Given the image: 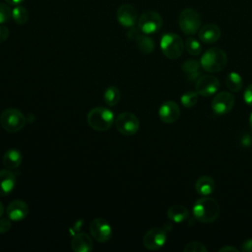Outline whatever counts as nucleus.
Segmentation results:
<instances>
[{"label": "nucleus", "mask_w": 252, "mask_h": 252, "mask_svg": "<svg viewBox=\"0 0 252 252\" xmlns=\"http://www.w3.org/2000/svg\"><path fill=\"white\" fill-rule=\"evenodd\" d=\"M220 252H225V251H231V252H237L238 249L236 247H233V246H224V247H221L219 249Z\"/></svg>", "instance_id": "nucleus-36"}, {"label": "nucleus", "mask_w": 252, "mask_h": 252, "mask_svg": "<svg viewBox=\"0 0 252 252\" xmlns=\"http://www.w3.org/2000/svg\"><path fill=\"white\" fill-rule=\"evenodd\" d=\"M71 247L75 252H90L93 249L92 238L85 232H79L73 236Z\"/></svg>", "instance_id": "nucleus-17"}, {"label": "nucleus", "mask_w": 252, "mask_h": 252, "mask_svg": "<svg viewBox=\"0 0 252 252\" xmlns=\"http://www.w3.org/2000/svg\"><path fill=\"white\" fill-rule=\"evenodd\" d=\"M195 88L198 94L202 96H210L217 94L220 88V82L215 76L204 75L198 78Z\"/></svg>", "instance_id": "nucleus-12"}, {"label": "nucleus", "mask_w": 252, "mask_h": 252, "mask_svg": "<svg viewBox=\"0 0 252 252\" xmlns=\"http://www.w3.org/2000/svg\"><path fill=\"white\" fill-rule=\"evenodd\" d=\"M178 26L186 35H194L201 28L202 19L199 12L192 8L183 9L178 15Z\"/></svg>", "instance_id": "nucleus-4"}, {"label": "nucleus", "mask_w": 252, "mask_h": 252, "mask_svg": "<svg viewBox=\"0 0 252 252\" xmlns=\"http://www.w3.org/2000/svg\"><path fill=\"white\" fill-rule=\"evenodd\" d=\"M180 101L184 107H193L198 102V93L189 91L180 96Z\"/></svg>", "instance_id": "nucleus-28"}, {"label": "nucleus", "mask_w": 252, "mask_h": 252, "mask_svg": "<svg viewBox=\"0 0 252 252\" xmlns=\"http://www.w3.org/2000/svg\"><path fill=\"white\" fill-rule=\"evenodd\" d=\"M201 63L195 59H187L182 63L181 69L186 78L190 81L198 79L200 77Z\"/></svg>", "instance_id": "nucleus-21"}, {"label": "nucleus", "mask_w": 252, "mask_h": 252, "mask_svg": "<svg viewBox=\"0 0 252 252\" xmlns=\"http://www.w3.org/2000/svg\"><path fill=\"white\" fill-rule=\"evenodd\" d=\"M23 156L18 149H9L5 152L2 162L8 169H15L22 163Z\"/></svg>", "instance_id": "nucleus-19"}, {"label": "nucleus", "mask_w": 252, "mask_h": 252, "mask_svg": "<svg viewBox=\"0 0 252 252\" xmlns=\"http://www.w3.org/2000/svg\"><path fill=\"white\" fill-rule=\"evenodd\" d=\"M215 181L210 176H201L195 183V190L201 196H209L215 191Z\"/></svg>", "instance_id": "nucleus-20"}, {"label": "nucleus", "mask_w": 252, "mask_h": 252, "mask_svg": "<svg viewBox=\"0 0 252 252\" xmlns=\"http://www.w3.org/2000/svg\"><path fill=\"white\" fill-rule=\"evenodd\" d=\"M249 125H250V128L252 130V112L250 113V116H249Z\"/></svg>", "instance_id": "nucleus-39"}, {"label": "nucleus", "mask_w": 252, "mask_h": 252, "mask_svg": "<svg viewBox=\"0 0 252 252\" xmlns=\"http://www.w3.org/2000/svg\"><path fill=\"white\" fill-rule=\"evenodd\" d=\"M201 67L209 73H218L224 69L227 63L226 53L219 48L213 47L207 49L200 60Z\"/></svg>", "instance_id": "nucleus-2"}, {"label": "nucleus", "mask_w": 252, "mask_h": 252, "mask_svg": "<svg viewBox=\"0 0 252 252\" xmlns=\"http://www.w3.org/2000/svg\"><path fill=\"white\" fill-rule=\"evenodd\" d=\"M12 227V220L8 219H1L0 220V233L8 232Z\"/></svg>", "instance_id": "nucleus-32"}, {"label": "nucleus", "mask_w": 252, "mask_h": 252, "mask_svg": "<svg viewBox=\"0 0 252 252\" xmlns=\"http://www.w3.org/2000/svg\"><path fill=\"white\" fill-rule=\"evenodd\" d=\"M136 44L138 49L144 53V54H150L154 51L155 49V41L148 36L147 34L143 33L137 40H136Z\"/></svg>", "instance_id": "nucleus-24"}, {"label": "nucleus", "mask_w": 252, "mask_h": 252, "mask_svg": "<svg viewBox=\"0 0 252 252\" xmlns=\"http://www.w3.org/2000/svg\"><path fill=\"white\" fill-rule=\"evenodd\" d=\"M117 131L125 136H132L136 134L140 128V121L138 117L128 111L120 113L114 121Z\"/></svg>", "instance_id": "nucleus-7"}, {"label": "nucleus", "mask_w": 252, "mask_h": 252, "mask_svg": "<svg viewBox=\"0 0 252 252\" xmlns=\"http://www.w3.org/2000/svg\"><path fill=\"white\" fill-rule=\"evenodd\" d=\"M234 95L226 91L219 92L215 94L212 100V109L216 114L223 115L228 113L234 106Z\"/></svg>", "instance_id": "nucleus-9"}, {"label": "nucleus", "mask_w": 252, "mask_h": 252, "mask_svg": "<svg viewBox=\"0 0 252 252\" xmlns=\"http://www.w3.org/2000/svg\"><path fill=\"white\" fill-rule=\"evenodd\" d=\"M166 242V232L159 227L149 229L143 237V245L152 251L160 249Z\"/></svg>", "instance_id": "nucleus-11"}, {"label": "nucleus", "mask_w": 252, "mask_h": 252, "mask_svg": "<svg viewBox=\"0 0 252 252\" xmlns=\"http://www.w3.org/2000/svg\"><path fill=\"white\" fill-rule=\"evenodd\" d=\"M142 34H143V32H142V31L140 30V28L133 26V27L129 28V31L127 32V34H126V35H127V38H128V39L133 40V41H136Z\"/></svg>", "instance_id": "nucleus-31"}, {"label": "nucleus", "mask_w": 252, "mask_h": 252, "mask_svg": "<svg viewBox=\"0 0 252 252\" xmlns=\"http://www.w3.org/2000/svg\"><path fill=\"white\" fill-rule=\"evenodd\" d=\"M87 121L92 129L103 132L112 126L114 122V114L109 108L97 106L92 108L88 112Z\"/></svg>", "instance_id": "nucleus-3"}, {"label": "nucleus", "mask_w": 252, "mask_h": 252, "mask_svg": "<svg viewBox=\"0 0 252 252\" xmlns=\"http://www.w3.org/2000/svg\"><path fill=\"white\" fill-rule=\"evenodd\" d=\"M162 26L161 16L153 10L144 12L138 19V27L145 34H151L158 32Z\"/></svg>", "instance_id": "nucleus-8"}, {"label": "nucleus", "mask_w": 252, "mask_h": 252, "mask_svg": "<svg viewBox=\"0 0 252 252\" xmlns=\"http://www.w3.org/2000/svg\"><path fill=\"white\" fill-rule=\"evenodd\" d=\"M12 18V9L8 4L0 3V25L8 22Z\"/></svg>", "instance_id": "nucleus-30"}, {"label": "nucleus", "mask_w": 252, "mask_h": 252, "mask_svg": "<svg viewBox=\"0 0 252 252\" xmlns=\"http://www.w3.org/2000/svg\"><path fill=\"white\" fill-rule=\"evenodd\" d=\"M9 36V29L6 26L0 25V43L4 42Z\"/></svg>", "instance_id": "nucleus-34"}, {"label": "nucleus", "mask_w": 252, "mask_h": 252, "mask_svg": "<svg viewBox=\"0 0 252 252\" xmlns=\"http://www.w3.org/2000/svg\"><path fill=\"white\" fill-rule=\"evenodd\" d=\"M12 18L18 25H25L29 20V12L23 6H16L12 10Z\"/></svg>", "instance_id": "nucleus-26"}, {"label": "nucleus", "mask_w": 252, "mask_h": 252, "mask_svg": "<svg viewBox=\"0 0 252 252\" xmlns=\"http://www.w3.org/2000/svg\"><path fill=\"white\" fill-rule=\"evenodd\" d=\"M90 232L92 237L97 242H106L112 236V228L110 223L103 218H95L90 224Z\"/></svg>", "instance_id": "nucleus-10"}, {"label": "nucleus", "mask_w": 252, "mask_h": 252, "mask_svg": "<svg viewBox=\"0 0 252 252\" xmlns=\"http://www.w3.org/2000/svg\"><path fill=\"white\" fill-rule=\"evenodd\" d=\"M116 18L121 26L125 28H131L135 26L138 20L137 10L131 4H123L117 9Z\"/></svg>", "instance_id": "nucleus-13"}, {"label": "nucleus", "mask_w": 252, "mask_h": 252, "mask_svg": "<svg viewBox=\"0 0 252 252\" xmlns=\"http://www.w3.org/2000/svg\"><path fill=\"white\" fill-rule=\"evenodd\" d=\"M220 205L211 197L204 196L198 199L193 206V215L197 220L203 223L214 222L220 216Z\"/></svg>", "instance_id": "nucleus-1"}, {"label": "nucleus", "mask_w": 252, "mask_h": 252, "mask_svg": "<svg viewBox=\"0 0 252 252\" xmlns=\"http://www.w3.org/2000/svg\"><path fill=\"white\" fill-rule=\"evenodd\" d=\"M220 29L216 24H206L202 26L198 32L200 40L206 44L217 42L220 39Z\"/></svg>", "instance_id": "nucleus-16"}, {"label": "nucleus", "mask_w": 252, "mask_h": 252, "mask_svg": "<svg viewBox=\"0 0 252 252\" xmlns=\"http://www.w3.org/2000/svg\"><path fill=\"white\" fill-rule=\"evenodd\" d=\"M121 98V93L119 89L115 86H109L105 89L103 93V100L106 105L112 107L115 106Z\"/></svg>", "instance_id": "nucleus-23"}, {"label": "nucleus", "mask_w": 252, "mask_h": 252, "mask_svg": "<svg viewBox=\"0 0 252 252\" xmlns=\"http://www.w3.org/2000/svg\"><path fill=\"white\" fill-rule=\"evenodd\" d=\"M184 43L182 38L173 32L164 33L160 38V49L163 55L168 59L179 58L184 50Z\"/></svg>", "instance_id": "nucleus-5"}, {"label": "nucleus", "mask_w": 252, "mask_h": 252, "mask_svg": "<svg viewBox=\"0 0 252 252\" xmlns=\"http://www.w3.org/2000/svg\"><path fill=\"white\" fill-rule=\"evenodd\" d=\"M166 215L171 221L179 223L187 220V218L189 217V211L187 210L186 207L177 204L169 207Z\"/></svg>", "instance_id": "nucleus-22"}, {"label": "nucleus", "mask_w": 252, "mask_h": 252, "mask_svg": "<svg viewBox=\"0 0 252 252\" xmlns=\"http://www.w3.org/2000/svg\"><path fill=\"white\" fill-rule=\"evenodd\" d=\"M3 214H4V207H3L2 203L0 202V218L3 216Z\"/></svg>", "instance_id": "nucleus-38"}, {"label": "nucleus", "mask_w": 252, "mask_h": 252, "mask_svg": "<svg viewBox=\"0 0 252 252\" xmlns=\"http://www.w3.org/2000/svg\"><path fill=\"white\" fill-rule=\"evenodd\" d=\"M8 4H10V5H15V6H17V5H19L20 3H22L24 0H5Z\"/></svg>", "instance_id": "nucleus-37"}, {"label": "nucleus", "mask_w": 252, "mask_h": 252, "mask_svg": "<svg viewBox=\"0 0 252 252\" xmlns=\"http://www.w3.org/2000/svg\"><path fill=\"white\" fill-rule=\"evenodd\" d=\"M184 45H185V49L187 50V52L193 56L200 55L202 52V49H203L200 41L191 36L186 39Z\"/></svg>", "instance_id": "nucleus-27"}, {"label": "nucleus", "mask_w": 252, "mask_h": 252, "mask_svg": "<svg viewBox=\"0 0 252 252\" xmlns=\"http://www.w3.org/2000/svg\"><path fill=\"white\" fill-rule=\"evenodd\" d=\"M243 99L249 106H252V84H250L248 87H246L244 94H243Z\"/></svg>", "instance_id": "nucleus-33"}, {"label": "nucleus", "mask_w": 252, "mask_h": 252, "mask_svg": "<svg viewBox=\"0 0 252 252\" xmlns=\"http://www.w3.org/2000/svg\"><path fill=\"white\" fill-rule=\"evenodd\" d=\"M6 214L12 221H21L28 216L29 206L23 200H14L9 203Z\"/></svg>", "instance_id": "nucleus-15"}, {"label": "nucleus", "mask_w": 252, "mask_h": 252, "mask_svg": "<svg viewBox=\"0 0 252 252\" xmlns=\"http://www.w3.org/2000/svg\"><path fill=\"white\" fill-rule=\"evenodd\" d=\"M158 116L159 119L166 124H171L180 116V108L179 105L173 100L164 101L158 109Z\"/></svg>", "instance_id": "nucleus-14"}, {"label": "nucleus", "mask_w": 252, "mask_h": 252, "mask_svg": "<svg viewBox=\"0 0 252 252\" xmlns=\"http://www.w3.org/2000/svg\"><path fill=\"white\" fill-rule=\"evenodd\" d=\"M225 85L230 92L237 93L242 89V79L238 73L230 72L225 79Z\"/></svg>", "instance_id": "nucleus-25"}, {"label": "nucleus", "mask_w": 252, "mask_h": 252, "mask_svg": "<svg viewBox=\"0 0 252 252\" xmlns=\"http://www.w3.org/2000/svg\"><path fill=\"white\" fill-rule=\"evenodd\" d=\"M0 123L7 132L15 133L24 128L26 124V117L16 108H7L1 113Z\"/></svg>", "instance_id": "nucleus-6"}, {"label": "nucleus", "mask_w": 252, "mask_h": 252, "mask_svg": "<svg viewBox=\"0 0 252 252\" xmlns=\"http://www.w3.org/2000/svg\"><path fill=\"white\" fill-rule=\"evenodd\" d=\"M183 251L184 252H207L208 248L201 242L191 241L184 246Z\"/></svg>", "instance_id": "nucleus-29"}, {"label": "nucleus", "mask_w": 252, "mask_h": 252, "mask_svg": "<svg viewBox=\"0 0 252 252\" xmlns=\"http://www.w3.org/2000/svg\"><path fill=\"white\" fill-rule=\"evenodd\" d=\"M16 177L8 169H0V197L9 195L15 188Z\"/></svg>", "instance_id": "nucleus-18"}, {"label": "nucleus", "mask_w": 252, "mask_h": 252, "mask_svg": "<svg viewBox=\"0 0 252 252\" xmlns=\"http://www.w3.org/2000/svg\"><path fill=\"white\" fill-rule=\"evenodd\" d=\"M241 251H243V252H252V239H247L242 243Z\"/></svg>", "instance_id": "nucleus-35"}]
</instances>
